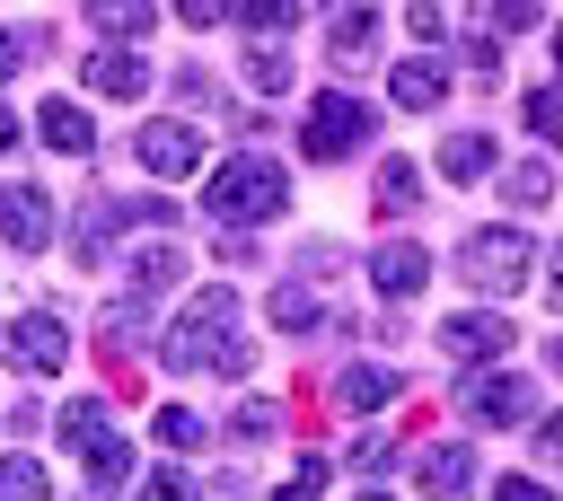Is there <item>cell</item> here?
<instances>
[{
	"mask_svg": "<svg viewBox=\"0 0 563 501\" xmlns=\"http://www.w3.org/2000/svg\"><path fill=\"white\" fill-rule=\"evenodd\" d=\"M9 360H18V369H62V360H70V325L18 316V325H9Z\"/></svg>",
	"mask_w": 563,
	"mask_h": 501,
	"instance_id": "cell-8",
	"label": "cell"
},
{
	"mask_svg": "<svg viewBox=\"0 0 563 501\" xmlns=\"http://www.w3.org/2000/svg\"><path fill=\"white\" fill-rule=\"evenodd\" d=\"M44 141H53V149H70V158H88V149H97V123H88L70 97H53V105H44Z\"/></svg>",
	"mask_w": 563,
	"mask_h": 501,
	"instance_id": "cell-15",
	"label": "cell"
},
{
	"mask_svg": "<svg viewBox=\"0 0 563 501\" xmlns=\"http://www.w3.org/2000/svg\"><path fill=\"white\" fill-rule=\"evenodd\" d=\"M466 272H475L484 290H519V272H528V237H519V229H484L475 255H466Z\"/></svg>",
	"mask_w": 563,
	"mask_h": 501,
	"instance_id": "cell-7",
	"label": "cell"
},
{
	"mask_svg": "<svg viewBox=\"0 0 563 501\" xmlns=\"http://www.w3.org/2000/svg\"><path fill=\"white\" fill-rule=\"evenodd\" d=\"M273 325H290V334H308V325H317V299H308L299 281H290V290H273Z\"/></svg>",
	"mask_w": 563,
	"mask_h": 501,
	"instance_id": "cell-23",
	"label": "cell"
},
{
	"mask_svg": "<svg viewBox=\"0 0 563 501\" xmlns=\"http://www.w3.org/2000/svg\"><path fill=\"white\" fill-rule=\"evenodd\" d=\"M466 466H475L466 448H431V457H422V492H431V501H466Z\"/></svg>",
	"mask_w": 563,
	"mask_h": 501,
	"instance_id": "cell-16",
	"label": "cell"
},
{
	"mask_svg": "<svg viewBox=\"0 0 563 501\" xmlns=\"http://www.w3.org/2000/svg\"><path fill=\"white\" fill-rule=\"evenodd\" d=\"M387 396H396V378H387L378 360H352V369L334 378V404H343V413H378Z\"/></svg>",
	"mask_w": 563,
	"mask_h": 501,
	"instance_id": "cell-14",
	"label": "cell"
},
{
	"mask_svg": "<svg viewBox=\"0 0 563 501\" xmlns=\"http://www.w3.org/2000/svg\"><path fill=\"white\" fill-rule=\"evenodd\" d=\"M44 492H53V475L35 457H0V501H44Z\"/></svg>",
	"mask_w": 563,
	"mask_h": 501,
	"instance_id": "cell-20",
	"label": "cell"
},
{
	"mask_svg": "<svg viewBox=\"0 0 563 501\" xmlns=\"http://www.w3.org/2000/svg\"><path fill=\"white\" fill-rule=\"evenodd\" d=\"M88 88H97V97H141V88H150V62L123 53V44H106V53H88Z\"/></svg>",
	"mask_w": 563,
	"mask_h": 501,
	"instance_id": "cell-10",
	"label": "cell"
},
{
	"mask_svg": "<svg viewBox=\"0 0 563 501\" xmlns=\"http://www.w3.org/2000/svg\"><path fill=\"white\" fill-rule=\"evenodd\" d=\"M132 158H141L150 176H194V167H202V123H185V114H167V123H141Z\"/></svg>",
	"mask_w": 563,
	"mask_h": 501,
	"instance_id": "cell-5",
	"label": "cell"
},
{
	"mask_svg": "<svg viewBox=\"0 0 563 501\" xmlns=\"http://www.w3.org/2000/svg\"><path fill=\"white\" fill-rule=\"evenodd\" d=\"M62 439L79 448L88 483H123V475H132V448L106 431V404H97V396H70V404H62Z\"/></svg>",
	"mask_w": 563,
	"mask_h": 501,
	"instance_id": "cell-3",
	"label": "cell"
},
{
	"mask_svg": "<svg viewBox=\"0 0 563 501\" xmlns=\"http://www.w3.org/2000/svg\"><path fill=\"white\" fill-rule=\"evenodd\" d=\"M493 501H554V492H537L528 475H501V483H493Z\"/></svg>",
	"mask_w": 563,
	"mask_h": 501,
	"instance_id": "cell-31",
	"label": "cell"
},
{
	"mask_svg": "<svg viewBox=\"0 0 563 501\" xmlns=\"http://www.w3.org/2000/svg\"><path fill=\"white\" fill-rule=\"evenodd\" d=\"M141 501H194V475H176V466H167V475H150V483H141Z\"/></svg>",
	"mask_w": 563,
	"mask_h": 501,
	"instance_id": "cell-28",
	"label": "cell"
},
{
	"mask_svg": "<svg viewBox=\"0 0 563 501\" xmlns=\"http://www.w3.org/2000/svg\"><path fill=\"white\" fill-rule=\"evenodd\" d=\"M466 413H475V422H528L537 404H528L519 378H493V369H484V378H466Z\"/></svg>",
	"mask_w": 563,
	"mask_h": 501,
	"instance_id": "cell-9",
	"label": "cell"
},
{
	"mask_svg": "<svg viewBox=\"0 0 563 501\" xmlns=\"http://www.w3.org/2000/svg\"><path fill=\"white\" fill-rule=\"evenodd\" d=\"M176 9H185V18H194V26H211V18H220V9H229V0H176Z\"/></svg>",
	"mask_w": 563,
	"mask_h": 501,
	"instance_id": "cell-33",
	"label": "cell"
},
{
	"mask_svg": "<svg viewBox=\"0 0 563 501\" xmlns=\"http://www.w3.org/2000/svg\"><path fill=\"white\" fill-rule=\"evenodd\" d=\"M369 35H378V18H369V9H352V0H343V9H334V62H343V70H352V62H361V53H369Z\"/></svg>",
	"mask_w": 563,
	"mask_h": 501,
	"instance_id": "cell-18",
	"label": "cell"
},
{
	"mask_svg": "<svg viewBox=\"0 0 563 501\" xmlns=\"http://www.w3.org/2000/svg\"><path fill=\"white\" fill-rule=\"evenodd\" d=\"M440 167H449V176H484V167H493V141H484V132H457V141L440 149Z\"/></svg>",
	"mask_w": 563,
	"mask_h": 501,
	"instance_id": "cell-21",
	"label": "cell"
},
{
	"mask_svg": "<svg viewBox=\"0 0 563 501\" xmlns=\"http://www.w3.org/2000/svg\"><path fill=\"white\" fill-rule=\"evenodd\" d=\"M369 281H378L387 299H413V290L431 281V255H422V246H378V255H369Z\"/></svg>",
	"mask_w": 563,
	"mask_h": 501,
	"instance_id": "cell-11",
	"label": "cell"
},
{
	"mask_svg": "<svg viewBox=\"0 0 563 501\" xmlns=\"http://www.w3.org/2000/svg\"><path fill=\"white\" fill-rule=\"evenodd\" d=\"M369 501H378V492H369Z\"/></svg>",
	"mask_w": 563,
	"mask_h": 501,
	"instance_id": "cell-39",
	"label": "cell"
},
{
	"mask_svg": "<svg viewBox=\"0 0 563 501\" xmlns=\"http://www.w3.org/2000/svg\"><path fill=\"white\" fill-rule=\"evenodd\" d=\"M554 62H563V35H554Z\"/></svg>",
	"mask_w": 563,
	"mask_h": 501,
	"instance_id": "cell-38",
	"label": "cell"
},
{
	"mask_svg": "<svg viewBox=\"0 0 563 501\" xmlns=\"http://www.w3.org/2000/svg\"><path fill=\"white\" fill-rule=\"evenodd\" d=\"M387 97H396V105H422V114H431V105L449 97V70H440V62H396V70H387Z\"/></svg>",
	"mask_w": 563,
	"mask_h": 501,
	"instance_id": "cell-13",
	"label": "cell"
},
{
	"mask_svg": "<svg viewBox=\"0 0 563 501\" xmlns=\"http://www.w3.org/2000/svg\"><path fill=\"white\" fill-rule=\"evenodd\" d=\"M158 439H167V448H194V439H202V413L167 404V413H158Z\"/></svg>",
	"mask_w": 563,
	"mask_h": 501,
	"instance_id": "cell-25",
	"label": "cell"
},
{
	"mask_svg": "<svg viewBox=\"0 0 563 501\" xmlns=\"http://www.w3.org/2000/svg\"><path fill=\"white\" fill-rule=\"evenodd\" d=\"M554 369H563V334H554Z\"/></svg>",
	"mask_w": 563,
	"mask_h": 501,
	"instance_id": "cell-37",
	"label": "cell"
},
{
	"mask_svg": "<svg viewBox=\"0 0 563 501\" xmlns=\"http://www.w3.org/2000/svg\"><path fill=\"white\" fill-rule=\"evenodd\" d=\"M246 79H255V88H290V53L255 44V53H246Z\"/></svg>",
	"mask_w": 563,
	"mask_h": 501,
	"instance_id": "cell-24",
	"label": "cell"
},
{
	"mask_svg": "<svg viewBox=\"0 0 563 501\" xmlns=\"http://www.w3.org/2000/svg\"><path fill=\"white\" fill-rule=\"evenodd\" d=\"M317 492H325V466H317V457H299V466L282 475V501H317Z\"/></svg>",
	"mask_w": 563,
	"mask_h": 501,
	"instance_id": "cell-26",
	"label": "cell"
},
{
	"mask_svg": "<svg viewBox=\"0 0 563 501\" xmlns=\"http://www.w3.org/2000/svg\"><path fill=\"white\" fill-rule=\"evenodd\" d=\"M537 448H545V466H563V413H554V422H537Z\"/></svg>",
	"mask_w": 563,
	"mask_h": 501,
	"instance_id": "cell-32",
	"label": "cell"
},
{
	"mask_svg": "<svg viewBox=\"0 0 563 501\" xmlns=\"http://www.w3.org/2000/svg\"><path fill=\"white\" fill-rule=\"evenodd\" d=\"M545 193H554L545 167H519V176H510V202H545Z\"/></svg>",
	"mask_w": 563,
	"mask_h": 501,
	"instance_id": "cell-29",
	"label": "cell"
},
{
	"mask_svg": "<svg viewBox=\"0 0 563 501\" xmlns=\"http://www.w3.org/2000/svg\"><path fill=\"white\" fill-rule=\"evenodd\" d=\"M440 352H449V360H484V352H510V325H501V316H449V325H440Z\"/></svg>",
	"mask_w": 563,
	"mask_h": 501,
	"instance_id": "cell-12",
	"label": "cell"
},
{
	"mask_svg": "<svg viewBox=\"0 0 563 501\" xmlns=\"http://www.w3.org/2000/svg\"><path fill=\"white\" fill-rule=\"evenodd\" d=\"M282 193H290V185H282V167H273V158H229V167L211 176V193H202V202H211V220H273V211H282Z\"/></svg>",
	"mask_w": 563,
	"mask_h": 501,
	"instance_id": "cell-2",
	"label": "cell"
},
{
	"mask_svg": "<svg viewBox=\"0 0 563 501\" xmlns=\"http://www.w3.org/2000/svg\"><path fill=\"white\" fill-rule=\"evenodd\" d=\"M9 141H18V114H9V105H0V149H9Z\"/></svg>",
	"mask_w": 563,
	"mask_h": 501,
	"instance_id": "cell-36",
	"label": "cell"
},
{
	"mask_svg": "<svg viewBox=\"0 0 563 501\" xmlns=\"http://www.w3.org/2000/svg\"><path fill=\"white\" fill-rule=\"evenodd\" d=\"M545 290H554V299H563V246H554V264H545Z\"/></svg>",
	"mask_w": 563,
	"mask_h": 501,
	"instance_id": "cell-34",
	"label": "cell"
},
{
	"mask_svg": "<svg viewBox=\"0 0 563 501\" xmlns=\"http://www.w3.org/2000/svg\"><path fill=\"white\" fill-rule=\"evenodd\" d=\"M9 70H18V35H0V79H9Z\"/></svg>",
	"mask_w": 563,
	"mask_h": 501,
	"instance_id": "cell-35",
	"label": "cell"
},
{
	"mask_svg": "<svg viewBox=\"0 0 563 501\" xmlns=\"http://www.w3.org/2000/svg\"><path fill=\"white\" fill-rule=\"evenodd\" d=\"M185 272V255L176 246H132V290H167Z\"/></svg>",
	"mask_w": 563,
	"mask_h": 501,
	"instance_id": "cell-19",
	"label": "cell"
},
{
	"mask_svg": "<svg viewBox=\"0 0 563 501\" xmlns=\"http://www.w3.org/2000/svg\"><path fill=\"white\" fill-rule=\"evenodd\" d=\"M88 18H97L106 35H123V44H141V35L158 26V9H150V0H88Z\"/></svg>",
	"mask_w": 563,
	"mask_h": 501,
	"instance_id": "cell-17",
	"label": "cell"
},
{
	"mask_svg": "<svg viewBox=\"0 0 563 501\" xmlns=\"http://www.w3.org/2000/svg\"><path fill=\"white\" fill-rule=\"evenodd\" d=\"M405 26H413V35H422V44H431V35H440V26H449V9H440V0H413V9H405Z\"/></svg>",
	"mask_w": 563,
	"mask_h": 501,
	"instance_id": "cell-30",
	"label": "cell"
},
{
	"mask_svg": "<svg viewBox=\"0 0 563 501\" xmlns=\"http://www.w3.org/2000/svg\"><path fill=\"white\" fill-rule=\"evenodd\" d=\"M361 141H369V105L343 97V88H325V97L308 105V123H299V149H308V158H343V149H361Z\"/></svg>",
	"mask_w": 563,
	"mask_h": 501,
	"instance_id": "cell-4",
	"label": "cell"
},
{
	"mask_svg": "<svg viewBox=\"0 0 563 501\" xmlns=\"http://www.w3.org/2000/svg\"><path fill=\"white\" fill-rule=\"evenodd\" d=\"M0 237H9L18 255H44V237H53V202H44V185H0Z\"/></svg>",
	"mask_w": 563,
	"mask_h": 501,
	"instance_id": "cell-6",
	"label": "cell"
},
{
	"mask_svg": "<svg viewBox=\"0 0 563 501\" xmlns=\"http://www.w3.org/2000/svg\"><path fill=\"white\" fill-rule=\"evenodd\" d=\"M167 360H176V369H220V378H238V369L255 360V352H246V334H238V299H229V290H202V299L176 316Z\"/></svg>",
	"mask_w": 563,
	"mask_h": 501,
	"instance_id": "cell-1",
	"label": "cell"
},
{
	"mask_svg": "<svg viewBox=\"0 0 563 501\" xmlns=\"http://www.w3.org/2000/svg\"><path fill=\"white\" fill-rule=\"evenodd\" d=\"M413 193H422V176H413V158H387V167H378V202H387V211H405Z\"/></svg>",
	"mask_w": 563,
	"mask_h": 501,
	"instance_id": "cell-22",
	"label": "cell"
},
{
	"mask_svg": "<svg viewBox=\"0 0 563 501\" xmlns=\"http://www.w3.org/2000/svg\"><path fill=\"white\" fill-rule=\"evenodd\" d=\"M238 9H246V26H255V35H273V26H290V18H299V0H238Z\"/></svg>",
	"mask_w": 563,
	"mask_h": 501,
	"instance_id": "cell-27",
	"label": "cell"
}]
</instances>
